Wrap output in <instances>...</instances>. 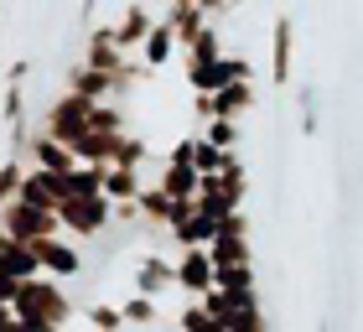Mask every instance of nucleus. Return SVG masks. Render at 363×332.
<instances>
[{"label": "nucleus", "instance_id": "obj_1", "mask_svg": "<svg viewBox=\"0 0 363 332\" xmlns=\"http://www.w3.org/2000/svg\"><path fill=\"white\" fill-rule=\"evenodd\" d=\"M11 311H16V317H21L31 332H62V327L73 322V301H68V291H62L52 275L16 280V291H11Z\"/></svg>", "mask_w": 363, "mask_h": 332}, {"label": "nucleus", "instance_id": "obj_2", "mask_svg": "<svg viewBox=\"0 0 363 332\" xmlns=\"http://www.w3.org/2000/svg\"><path fill=\"white\" fill-rule=\"evenodd\" d=\"M52 213H57V228H68L73 239H94L109 228V197L104 192H62L52 203Z\"/></svg>", "mask_w": 363, "mask_h": 332}, {"label": "nucleus", "instance_id": "obj_3", "mask_svg": "<svg viewBox=\"0 0 363 332\" xmlns=\"http://www.w3.org/2000/svg\"><path fill=\"white\" fill-rule=\"evenodd\" d=\"M0 234L26 244V239H42V234H62V228H57L52 208H37V203H26V197H11V203L0 208Z\"/></svg>", "mask_w": 363, "mask_h": 332}, {"label": "nucleus", "instance_id": "obj_4", "mask_svg": "<svg viewBox=\"0 0 363 332\" xmlns=\"http://www.w3.org/2000/svg\"><path fill=\"white\" fill-rule=\"evenodd\" d=\"M26 249L37 255V270L52 275V280H73L78 270H84V255L62 239V234H42V239H26Z\"/></svg>", "mask_w": 363, "mask_h": 332}, {"label": "nucleus", "instance_id": "obj_5", "mask_svg": "<svg viewBox=\"0 0 363 332\" xmlns=\"http://www.w3.org/2000/svg\"><path fill=\"white\" fill-rule=\"evenodd\" d=\"M89 104H94V99L57 94V99H52V109L42 114V135H52V140H62V145H68V140L78 135V130L89 125Z\"/></svg>", "mask_w": 363, "mask_h": 332}, {"label": "nucleus", "instance_id": "obj_6", "mask_svg": "<svg viewBox=\"0 0 363 332\" xmlns=\"http://www.w3.org/2000/svg\"><path fill=\"white\" fill-rule=\"evenodd\" d=\"M255 104H259V89H255V78L218 83V89L208 94V120H213V114H223V120H239V114H250Z\"/></svg>", "mask_w": 363, "mask_h": 332}, {"label": "nucleus", "instance_id": "obj_7", "mask_svg": "<svg viewBox=\"0 0 363 332\" xmlns=\"http://www.w3.org/2000/svg\"><path fill=\"white\" fill-rule=\"evenodd\" d=\"M172 275H177V291H208L213 286V260H208V249L203 244H182V260L172 265Z\"/></svg>", "mask_w": 363, "mask_h": 332}, {"label": "nucleus", "instance_id": "obj_8", "mask_svg": "<svg viewBox=\"0 0 363 332\" xmlns=\"http://www.w3.org/2000/svg\"><path fill=\"white\" fill-rule=\"evenodd\" d=\"M26 161H31V166H47V172H73V166H78V156L68 151V145L52 140V135H42V130H31V140H26Z\"/></svg>", "mask_w": 363, "mask_h": 332}, {"label": "nucleus", "instance_id": "obj_9", "mask_svg": "<svg viewBox=\"0 0 363 332\" xmlns=\"http://www.w3.org/2000/svg\"><path fill=\"white\" fill-rule=\"evenodd\" d=\"M109 31H114V47H120V52H135L140 37L151 31V11H145V0H130V6L120 11V21H114Z\"/></svg>", "mask_w": 363, "mask_h": 332}, {"label": "nucleus", "instance_id": "obj_10", "mask_svg": "<svg viewBox=\"0 0 363 332\" xmlns=\"http://www.w3.org/2000/svg\"><path fill=\"white\" fill-rule=\"evenodd\" d=\"M291 57H296V21L275 16V42H270V78L291 83Z\"/></svg>", "mask_w": 363, "mask_h": 332}, {"label": "nucleus", "instance_id": "obj_11", "mask_svg": "<svg viewBox=\"0 0 363 332\" xmlns=\"http://www.w3.org/2000/svg\"><path fill=\"white\" fill-rule=\"evenodd\" d=\"M31 275H42L37 270V255H31L21 239L0 234V280H31Z\"/></svg>", "mask_w": 363, "mask_h": 332}, {"label": "nucleus", "instance_id": "obj_12", "mask_svg": "<svg viewBox=\"0 0 363 332\" xmlns=\"http://www.w3.org/2000/svg\"><path fill=\"white\" fill-rule=\"evenodd\" d=\"M84 62L114 78V68L125 62V52L114 47V31H109V26H94V31H89V42H84Z\"/></svg>", "mask_w": 363, "mask_h": 332}, {"label": "nucleus", "instance_id": "obj_13", "mask_svg": "<svg viewBox=\"0 0 363 332\" xmlns=\"http://www.w3.org/2000/svg\"><path fill=\"white\" fill-rule=\"evenodd\" d=\"M135 291H140V296H167V291H177L172 260H161V255H145V260L135 265Z\"/></svg>", "mask_w": 363, "mask_h": 332}, {"label": "nucleus", "instance_id": "obj_14", "mask_svg": "<svg viewBox=\"0 0 363 332\" xmlns=\"http://www.w3.org/2000/svg\"><path fill=\"white\" fill-rule=\"evenodd\" d=\"M172 208H177V197H167V192L156 187V182H151V187L140 182V192H135V213H140V223H145V228H167V223H172Z\"/></svg>", "mask_w": 363, "mask_h": 332}, {"label": "nucleus", "instance_id": "obj_15", "mask_svg": "<svg viewBox=\"0 0 363 332\" xmlns=\"http://www.w3.org/2000/svg\"><path fill=\"white\" fill-rule=\"evenodd\" d=\"M135 52H140V62H145V68H167V57L177 52V31H172L167 21H151V31L140 37V47H135Z\"/></svg>", "mask_w": 363, "mask_h": 332}, {"label": "nucleus", "instance_id": "obj_16", "mask_svg": "<svg viewBox=\"0 0 363 332\" xmlns=\"http://www.w3.org/2000/svg\"><path fill=\"white\" fill-rule=\"evenodd\" d=\"M161 21H167V26L177 31V47H187V42L197 37V31L208 26V16L197 11L192 0H172V6H167V16H161Z\"/></svg>", "mask_w": 363, "mask_h": 332}, {"label": "nucleus", "instance_id": "obj_17", "mask_svg": "<svg viewBox=\"0 0 363 332\" xmlns=\"http://www.w3.org/2000/svg\"><path fill=\"white\" fill-rule=\"evenodd\" d=\"M68 94H78V99H109L114 94V78L89 68V62H78V68H68Z\"/></svg>", "mask_w": 363, "mask_h": 332}, {"label": "nucleus", "instance_id": "obj_18", "mask_svg": "<svg viewBox=\"0 0 363 332\" xmlns=\"http://www.w3.org/2000/svg\"><path fill=\"white\" fill-rule=\"evenodd\" d=\"M167 197H192L197 192V172H192V161H182V156H167V166H161V182H156Z\"/></svg>", "mask_w": 363, "mask_h": 332}, {"label": "nucleus", "instance_id": "obj_19", "mask_svg": "<svg viewBox=\"0 0 363 332\" xmlns=\"http://www.w3.org/2000/svg\"><path fill=\"white\" fill-rule=\"evenodd\" d=\"M140 166H104V197L109 203H125V197L140 192Z\"/></svg>", "mask_w": 363, "mask_h": 332}, {"label": "nucleus", "instance_id": "obj_20", "mask_svg": "<svg viewBox=\"0 0 363 332\" xmlns=\"http://www.w3.org/2000/svg\"><path fill=\"white\" fill-rule=\"evenodd\" d=\"M213 286L218 291H255V265L244 260V265H218L213 270Z\"/></svg>", "mask_w": 363, "mask_h": 332}, {"label": "nucleus", "instance_id": "obj_21", "mask_svg": "<svg viewBox=\"0 0 363 332\" xmlns=\"http://www.w3.org/2000/svg\"><path fill=\"white\" fill-rule=\"evenodd\" d=\"M120 317H125V327H156V296H130V301L120 306Z\"/></svg>", "mask_w": 363, "mask_h": 332}, {"label": "nucleus", "instance_id": "obj_22", "mask_svg": "<svg viewBox=\"0 0 363 332\" xmlns=\"http://www.w3.org/2000/svg\"><path fill=\"white\" fill-rule=\"evenodd\" d=\"M203 140L223 145V151H239V120H223V114H213V120H203Z\"/></svg>", "mask_w": 363, "mask_h": 332}, {"label": "nucleus", "instance_id": "obj_23", "mask_svg": "<svg viewBox=\"0 0 363 332\" xmlns=\"http://www.w3.org/2000/svg\"><path fill=\"white\" fill-rule=\"evenodd\" d=\"M223 145H213V140H203V135H192V172L197 177H203V172H218V166H223Z\"/></svg>", "mask_w": 363, "mask_h": 332}, {"label": "nucleus", "instance_id": "obj_24", "mask_svg": "<svg viewBox=\"0 0 363 332\" xmlns=\"http://www.w3.org/2000/svg\"><path fill=\"white\" fill-rule=\"evenodd\" d=\"M218 52H223V47H218V31H213V21H208V26L187 42V62H213Z\"/></svg>", "mask_w": 363, "mask_h": 332}, {"label": "nucleus", "instance_id": "obj_25", "mask_svg": "<svg viewBox=\"0 0 363 332\" xmlns=\"http://www.w3.org/2000/svg\"><path fill=\"white\" fill-rule=\"evenodd\" d=\"M140 161H145V140H140V135H125V130H120L109 166H140Z\"/></svg>", "mask_w": 363, "mask_h": 332}, {"label": "nucleus", "instance_id": "obj_26", "mask_svg": "<svg viewBox=\"0 0 363 332\" xmlns=\"http://www.w3.org/2000/svg\"><path fill=\"white\" fill-rule=\"evenodd\" d=\"M223 332H270V322H265V311H259V301H255V306H239L234 317L223 322Z\"/></svg>", "mask_w": 363, "mask_h": 332}, {"label": "nucleus", "instance_id": "obj_27", "mask_svg": "<svg viewBox=\"0 0 363 332\" xmlns=\"http://www.w3.org/2000/svg\"><path fill=\"white\" fill-rule=\"evenodd\" d=\"M89 327H94V332H120V327H125V317H120V306L94 301V306H89Z\"/></svg>", "mask_w": 363, "mask_h": 332}, {"label": "nucleus", "instance_id": "obj_28", "mask_svg": "<svg viewBox=\"0 0 363 332\" xmlns=\"http://www.w3.org/2000/svg\"><path fill=\"white\" fill-rule=\"evenodd\" d=\"M177 332H223V327H218V317H208V311L192 301V306L177 317Z\"/></svg>", "mask_w": 363, "mask_h": 332}, {"label": "nucleus", "instance_id": "obj_29", "mask_svg": "<svg viewBox=\"0 0 363 332\" xmlns=\"http://www.w3.org/2000/svg\"><path fill=\"white\" fill-rule=\"evenodd\" d=\"M21 172H26V166H21V156L0 161V208H6L11 197H16V187H21Z\"/></svg>", "mask_w": 363, "mask_h": 332}, {"label": "nucleus", "instance_id": "obj_30", "mask_svg": "<svg viewBox=\"0 0 363 332\" xmlns=\"http://www.w3.org/2000/svg\"><path fill=\"white\" fill-rule=\"evenodd\" d=\"M296 114H301V135H317V89H301L296 94Z\"/></svg>", "mask_w": 363, "mask_h": 332}, {"label": "nucleus", "instance_id": "obj_31", "mask_svg": "<svg viewBox=\"0 0 363 332\" xmlns=\"http://www.w3.org/2000/svg\"><path fill=\"white\" fill-rule=\"evenodd\" d=\"M6 125H21L26 120V94H21V83H6Z\"/></svg>", "mask_w": 363, "mask_h": 332}, {"label": "nucleus", "instance_id": "obj_32", "mask_svg": "<svg viewBox=\"0 0 363 332\" xmlns=\"http://www.w3.org/2000/svg\"><path fill=\"white\" fill-rule=\"evenodd\" d=\"M192 6L203 11L208 21H218V16H228V11H234V0H192Z\"/></svg>", "mask_w": 363, "mask_h": 332}, {"label": "nucleus", "instance_id": "obj_33", "mask_svg": "<svg viewBox=\"0 0 363 332\" xmlns=\"http://www.w3.org/2000/svg\"><path fill=\"white\" fill-rule=\"evenodd\" d=\"M0 332H31V327H26L21 317H16L11 306H0Z\"/></svg>", "mask_w": 363, "mask_h": 332}, {"label": "nucleus", "instance_id": "obj_34", "mask_svg": "<svg viewBox=\"0 0 363 332\" xmlns=\"http://www.w3.org/2000/svg\"><path fill=\"white\" fill-rule=\"evenodd\" d=\"M26 73H31V62H26V57H21V62H11V73H6V78H11V83H21V78H26Z\"/></svg>", "mask_w": 363, "mask_h": 332}, {"label": "nucleus", "instance_id": "obj_35", "mask_svg": "<svg viewBox=\"0 0 363 332\" xmlns=\"http://www.w3.org/2000/svg\"><path fill=\"white\" fill-rule=\"evenodd\" d=\"M94 6H99V0H78V11H84V16H94Z\"/></svg>", "mask_w": 363, "mask_h": 332}]
</instances>
